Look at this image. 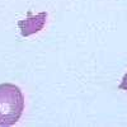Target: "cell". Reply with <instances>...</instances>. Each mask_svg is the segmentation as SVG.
Here are the masks:
<instances>
[{
  "instance_id": "obj_2",
  "label": "cell",
  "mask_w": 127,
  "mask_h": 127,
  "mask_svg": "<svg viewBox=\"0 0 127 127\" xmlns=\"http://www.w3.org/2000/svg\"><path fill=\"white\" fill-rule=\"evenodd\" d=\"M46 18V14L42 13L39 14L37 18H32V19H27V20H23V22H19V26L22 27V33L23 36H28L31 33H34V32L39 31L42 27H43V23H38L39 20H43Z\"/></svg>"
},
{
  "instance_id": "obj_1",
  "label": "cell",
  "mask_w": 127,
  "mask_h": 127,
  "mask_svg": "<svg viewBox=\"0 0 127 127\" xmlns=\"http://www.w3.org/2000/svg\"><path fill=\"white\" fill-rule=\"evenodd\" d=\"M24 111V95L14 84H0V126L15 125Z\"/></svg>"
},
{
  "instance_id": "obj_3",
  "label": "cell",
  "mask_w": 127,
  "mask_h": 127,
  "mask_svg": "<svg viewBox=\"0 0 127 127\" xmlns=\"http://www.w3.org/2000/svg\"><path fill=\"white\" fill-rule=\"evenodd\" d=\"M120 89L121 90H127V72L125 74V76L122 78V81L120 84Z\"/></svg>"
}]
</instances>
